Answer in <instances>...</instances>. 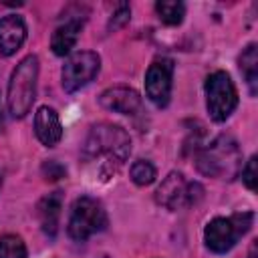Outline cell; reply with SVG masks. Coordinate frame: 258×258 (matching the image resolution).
<instances>
[{"label":"cell","instance_id":"cell-1","mask_svg":"<svg viewBox=\"0 0 258 258\" xmlns=\"http://www.w3.org/2000/svg\"><path fill=\"white\" fill-rule=\"evenodd\" d=\"M131 153V137L125 129L113 123H99L93 125L85 145H83V157L87 161H99V175L103 179H109L113 173L119 171V167L127 161Z\"/></svg>","mask_w":258,"mask_h":258},{"label":"cell","instance_id":"cell-2","mask_svg":"<svg viewBox=\"0 0 258 258\" xmlns=\"http://www.w3.org/2000/svg\"><path fill=\"white\" fill-rule=\"evenodd\" d=\"M196 167L200 173L216 179H232L242 167V153L234 137L220 135L198 151Z\"/></svg>","mask_w":258,"mask_h":258},{"label":"cell","instance_id":"cell-3","mask_svg":"<svg viewBox=\"0 0 258 258\" xmlns=\"http://www.w3.org/2000/svg\"><path fill=\"white\" fill-rule=\"evenodd\" d=\"M36 81H38V56L28 54L16 64L8 81L6 105L12 117L22 119L30 111L36 99Z\"/></svg>","mask_w":258,"mask_h":258},{"label":"cell","instance_id":"cell-4","mask_svg":"<svg viewBox=\"0 0 258 258\" xmlns=\"http://www.w3.org/2000/svg\"><path fill=\"white\" fill-rule=\"evenodd\" d=\"M254 214L252 212H238L228 218H214L208 222L204 230V240L210 252L226 254L230 252L236 242L252 228Z\"/></svg>","mask_w":258,"mask_h":258},{"label":"cell","instance_id":"cell-5","mask_svg":"<svg viewBox=\"0 0 258 258\" xmlns=\"http://www.w3.org/2000/svg\"><path fill=\"white\" fill-rule=\"evenodd\" d=\"M107 228V212L103 204L91 196H81L73 202L67 232L73 240L85 242L93 234L103 232Z\"/></svg>","mask_w":258,"mask_h":258},{"label":"cell","instance_id":"cell-6","mask_svg":"<svg viewBox=\"0 0 258 258\" xmlns=\"http://www.w3.org/2000/svg\"><path fill=\"white\" fill-rule=\"evenodd\" d=\"M206 107L216 123H224L238 107V91L226 71H214L206 79Z\"/></svg>","mask_w":258,"mask_h":258},{"label":"cell","instance_id":"cell-7","mask_svg":"<svg viewBox=\"0 0 258 258\" xmlns=\"http://www.w3.org/2000/svg\"><path fill=\"white\" fill-rule=\"evenodd\" d=\"M204 198V187L198 181H187L181 171H171L155 191V202L167 210H183L196 206Z\"/></svg>","mask_w":258,"mask_h":258},{"label":"cell","instance_id":"cell-8","mask_svg":"<svg viewBox=\"0 0 258 258\" xmlns=\"http://www.w3.org/2000/svg\"><path fill=\"white\" fill-rule=\"evenodd\" d=\"M99 69H101V56L97 52L81 50V52L71 54L60 71L62 89L67 93H75V91L87 87L99 75Z\"/></svg>","mask_w":258,"mask_h":258},{"label":"cell","instance_id":"cell-9","mask_svg":"<svg viewBox=\"0 0 258 258\" xmlns=\"http://www.w3.org/2000/svg\"><path fill=\"white\" fill-rule=\"evenodd\" d=\"M171 81H173V60L167 56H161L153 60L145 73V95L147 99L163 109L169 103L171 97Z\"/></svg>","mask_w":258,"mask_h":258},{"label":"cell","instance_id":"cell-10","mask_svg":"<svg viewBox=\"0 0 258 258\" xmlns=\"http://www.w3.org/2000/svg\"><path fill=\"white\" fill-rule=\"evenodd\" d=\"M99 103L103 109L121 113V115H135L141 107V95L131 87H111L101 93Z\"/></svg>","mask_w":258,"mask_h":258},{"label":"cell","instance_id":"cell-11","mask_svg":"<svg viewBox=\"0 0 258 258\" xmlns=\"http://www.w3.org/2000/svg\"><path fill=\"white\" fill-rule=\"evenodd\" d=\"M34 133H36L38 141L44 147H54L60 141L62 125H60L58 113L52 107L42 105V107L36 109V113H34Z\"/></svg>","mask_w":258,"mask_h":258},{"label":"cell","instance_id":"cell-12","mask_svg":"<svg viewBox=\"0 0 258 258\" xmlns=\"http://www.w3.org/2000/svg\"><path fill=\"white\" fill-rule=\"evenodd\" d=\"M26 40V24L18 14H8L0 18V54L12 56Z\"/></svg>","mask_w":258,"mask_h":258},{"label":"cell","instance_id":"cell-13","mask_svg":"<svg viewBox=\"0 0 258 258\" xmlns=\"http://www.w3.org/2000/svg\"><path fill=\"white\" fill-rule=\"evenodd\" d=\"M60 210H62V194L52 191L46 194L38 204H36V218L40 222L42 232L48 238H54L58 232V222H60Z\"/></svg>","mask_w":258,"mask_h":258},{"label":"cell","instance_id":"cell-14","mask_svg":"<svg viewBox=\"0 0 258 258\" xmlns=\"http://www.w3.org/2000/svg\"><path fill=\"white\" fill-rule=\"evenodd\" d=\"M81 30H83V20H79V18H71V20H67L64 24L56 26L54 32H52V38H50V48H52V52H54L56 56L69 54V52L75 48Z\"/></svg>","mask_w":258,"mask_h":258},{"label":"cell","instance_id":"cell-15","mask_svg":"<svg viewBox=\"0 0 258 258\" xmlns=\"http://www.w3.org/2000/svg\"><path fill=\"white\" fill-rule=\"evenodd\" d=\"M238 62H240V71L244 75V81L250 89V95L254 97L258 91V46L254 42H250L242 50Z\"/></svg>","mask_w":258,"mask_h":258},{"label":"cell","instance_id":"cell-16","mask_svg":"<svg viewBox=\"0 0 258 258\" xmlns=\"http://www.w3.org/2000/svg\"><path fill=\"white\" fill-rule=\"evenodd\" d=\"M155 12L163 24L177 26L185 16V4L179 0H159L155 2Z\"/></svg>","mask_w":258,"mask_h":258},{"label":"cell","instance_id":"cell-17","mask_svg":"<svg viewBox=\"0 0 258 258\" xmlns=\"http://www.w3.org/2000/svg\"><path fill=\"white\" fill-rule=\"evenodd\" d=\"M129 175H131V181H133L135 185H149V183L155 181L157 171H155V167H153L151 161H147V159H137V161H133V165H131V169H129Z\"/></svg>","mask_w":258,"mask_h":258},{"label":"cell","instance_id":"cell-18","mask_svg":"<svg viewBox=\"0 0 258 258\" xmlns=\"http://www.w3.org/2000/svg\"><path fill=\"white\" fill-rule=\"evenodd\" d=\"M26 244L16 234L0 236V258H26Z\"/></svg>","mask_w":258,"mask_h":258},{"label":"cell","instance_id":"cell-19","mask_svg":"<svg viewBox=\"0 0 258 258\" xmlns=\"http://www.w3.org/2000/svg\"><path fill=\"white\" fill-rule=\"evenodd\" d=\"M129 18H131V8H129L127 4H119V6H117V10L113 12V16H111L109 24H107V30H109V32H113V30L121 28L123 24H127V22H129Z\"/></svg>","mask_w":258,"mask_h":258},{"label":"cell","instance_id":"cell-20","mask_svg":"<svg viewBox=\"0 0 258 258\" xmlns=\"http://www.w3.org/2000/svg\"><path fill=\"white\" fill-rule=\"evenodd\" d=\"M42 175H44V179L56 181V179H60V177L67 175V167L62 163H58L56 159H50V161H44L42 163Z\"/></svg>","mask_w":258,"mask_h":258},{"label":"cell","instance_id":"cell-21","mask_svg":"<svg viewBox=\"0 0 258 258\" xmlns=\"http://www.w3.org/2000/svg\"><path fill=\"white\" fill-rule=\"evenodd\" d=\"M242 181H244V185L248 187V189H256V181H258V175H256V155H252L248 161H246V165L242 167Z\"/></svg>","mask_w":258,"mask_h":258},{"label":"cell","instance_id":"cell-22","mask_svg":"<svg viewBox=\"0 0 258 258\" xmlns=\"http://www.w3.org/2000/svg\"><path fill=\"white\" fill-rule=\"evenodd\" d=\"M0 127H2V113H0Z\"/></svg>","mask_w":258,"mask_h":258},{"label":"cell","instance_id":"cell-23","mask_svg":"<svg viewBox=\"0 0 258 258\" xmlns=\"http://www.w3.org/2000/svg\"><path fill=\"white\" fill-rule=\"evenodd\" d=\"M0 187H2V175H0Z\"/></svg>","mask_w":258,"mask_h":258}]
</instances>
